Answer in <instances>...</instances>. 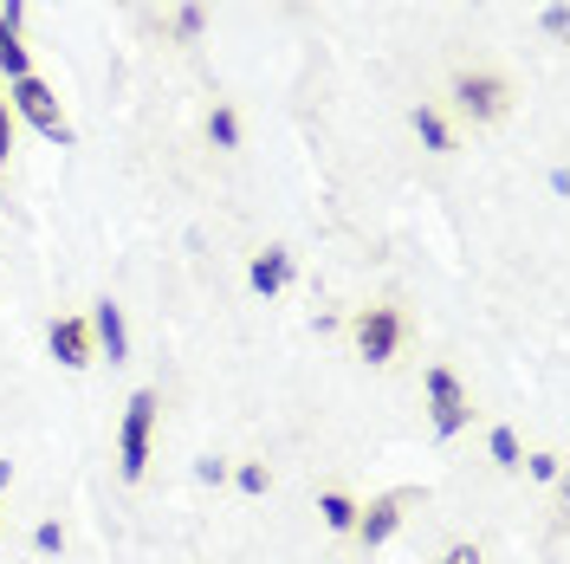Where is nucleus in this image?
<instances>
[{
  "label": "nucleus",
  "instance_id": "1",
  "mask_svg": "<svg viewBox=\"0 0 570 564\" xmlns=\"http://www.w3.org/2000/svg\"><path fill=\"white\" fill-rule=\"evenodd\" d=\"M149 428H156V389H137L130 402H124V428H117V467H124V480H142V467H149Z\"/></svg>",
  "mask_w": 570,
  "mask_h": 564
},
{
  "label": "nucleus",
  "instance_id": "2",
  "mask_svg": "<svg viewBox=\"0 0 570 564\" xmlns=\"http://www.w3.org/2000/svg\"><path fill=\"white\" fill-rule=\"evenodd\" d=\"M13 105H20V117H27L46 143H59V149L71 143V124H66V110H59V98H52V85H39L33 71L13 78Z\"/></svg>",
  "mask_w": 570,
  "mask_h": 564
},
{
  "label": "nucleus",
  "instance_id": "3",
  "mask_svg": "<svg viewBox=\"0 0 570 564\" xmlns=\"http://www.w3.org/2000/svg\"><path fill=\"white\" fill-rule=\"evenodd\" d=\"M428 402H434V435H441V441H448V435H461L466 416H473L454 370H428Z\"/></svg>",
  "mask_w": 570,
  "mask_h": 564
},
{
  "label": "nucleus",
  "instance_id": "4",
  "mask_svg": "<svg viewBox=\"0 0 570 564\" xmlns=\"http://www.w3.org/2000/svg\"><path fill=\"white\" fill-rule=\"evenodd\" d=\"M395 344H402V318H395L390 305H376V312L356 318V351L370 357V363H390Z\"/></svg>",
  "mask_w": 570,
  "mask_h": 564
},
{
  "label": "nucleus",
  "instance_id": "5",
  "mask_svg": "<svg viewBox=\"0 0 570 564\" xmlns=\"http://www.w3.org/2000/svg\"><path fill=\"white\" fill-rule=\"evenodd\" d=\"M454 98H461V110H466V117H480V124L505 117V85H499V78H487V71H466V78H454Z\"/></svg>",
  "mask_w": 570,
  "mask_h": 564
},
{
  "label": "nucleus",
  "instance_id": "6",
  "mask_svg": "<svg viewBox=\"0 0 570 564\" xmlns=\"http://www.w3.org/2000/svg\"><path fill=\"white\" fill-rule=\"evenodd\" d=\"M52 357H59L66 370H85V363H91V324L59 318V324H52Z\"/></svg>",
  "mask_w": 570,
  "mask_h": 564
},
{
  "label": "nucleus",
  "instance_id": "7",
  "mask_svg": "<svg viewBox=\"0 0 570 564\" xmlns=\"http://www.w3.org/2000/svg\"><path fill=\"white\" fill-rule=\"evenodd\" d=\"M402 526V494H390V499H376V506H370V513H356V538H363V545H383V538H390V532Z\"/></svg>",
  "mask_w": 570,
  "mask_h": 564
},
{
  "label": "nucleus",
  "instance_id": "8",
  "mask_svg": "<svg viewBox=\"0 0 570 564\" xmlns=\"http://www.w3.org/2000/svg\"><path fill=\"white\" fill-rule=\"evenodd\" d=\"M91 331H98V344H105V357L110 363H124V357H130V331H124V305H98V312H91Z\"/></svg>",
  "mask_w": 570,
  "mask_h": 564
},
{
  "label": "nucleus",
  "instance_id": "9",
  "mask_svg": "<svg viewBox=\"0 0 570 564\" xmlns=\"http://www.w3.org/2000/svg\"><path fill=\"white\" fill-rule=\"evenodd\" d=\"M253 292H259V299H273V292H285V280H292V253L285 247H266L259 253V260H253Z\"/></svg>",
  "mask_w": 570,
  "mask_h": 564
},
{
  "label": "nucleus",
  "instance_id": "10",
  "mask_svg": "<svg viewBox=\"0 0 570 564\" xmlns=\"http://www.w3.org/2000/svg\"><path fill=\"white\" fill-rule=\"evenodd\" d=\"M0 71H7V78H27V46H20V33H13L7 20H0Z\"/></svg>",
  "mask_w": 570,
  "mask_h": 564
},
{
  "label": "nucleus",
  "instance_id": "11",
  "mask_svg": "<svg viewBox=\"0 0 570 564\" xmlns=\"http://www.w3.org/2000/svg\"><path fill=\"white\" fill-rule=\"evenodd\" d=\"M318 513H324V526H331V532H351V526H356V506H351L344 494H324Z\"/></svg>",
  "mask_w": 570,
  "mask_h": 564
},
{
  "label": "nucleus",
  "instance_id": "12",
  "mask_svg": "<svg viewBox=\"0 0 570 564\" xmlns=\"http://www.w3.org/2000/svg\"><path fill=\"white\" fill-rule=\"evenodd\" d=\"M415 137H422L428 149H454V137H448V124H441L434 110H415Z\"/></svg>",
  "mask_w": 570,
  "mask_h": 564
},
{
  "label": "nucleus",
  "instance_id": "13",
  "mask_svg": "<svg viewBox=\"0 0 570 564\" xmlns=\"http://www.w3.org/2000/svg\"><path fill=\"white\" fill-rule=\"evenodd\" d=\"M208 137L220 143V149H234V143H240V117H234V110H214V117H208Z\"/></svg>",
  "mask_w": 570,
  "mask_h": 564
},
{
  "label": "nucleus",
  "instance_id": "14",
  "mask_svg": "<svg viewBox=\"0 0 570 564\" xmlns=\"http://www.w3.org/2000/svg\"><path fill=\"white\" fill-rule=\"evenodd\" d=\"M487 448H493L499 467H519V435H512V428H493V435H487Z\"/></svg>",
  "mask_w": 570,
  "mask_h": 564
},
{
  "label": "nucleus",
  "instance_id": "15",
  "mask_svg": "<svg viewBox=\"0 0 570 564\" xmlns=\"http://www.w3.org/2000/svg\"><path fill=\"white\" fill-rule=\"evenodd\" d=\"M202 27H208V13H202V0H188V7L176 13V33L181 39H202Z\"/></svg>",
  "mask_w": 570,
  "mask_h": 564
},
{
  "label": "nucleus",
  "instance_id": "16",
  "mask_svg": "<svg viewBox=\"0 0 570 564\" xmlns=\"http://www.w3.org/2000/svg\"><path fill=\"white\" fill-rule=\"evenodd\" d=\"M33 545H39V552H59V545H66V532H59V519H46V526L33 532Z\"/></svg>",
  "mask_w": 570,
  "mask_h": 564
},
{
  "label": "nucleus",
  "instance_id": "17",
  "mask_svg": "<svg viewBox=\"0 0 570 564\" xmlns=\"http://www.w3.org/2000/svg\"><path fill=\"white\" fill-rule=\"evenodd\" d=\"M234 480H240V494H266V467H240Z\"/></svg>",
  "mask_w": 570,
  "mask_h": 564
},
{
  "label": "nucleus",
  "instance_id": "18",
  "mask_svg": "<svg viewBox=\"0 0 570 564\" xmlns=\"http://www.w3.org/2000/svg\"><path fill=\"white\" fill-rule=\"evenodd\" d=\"M532 480H558V455H532Z\"/></svg>",
  "mask_w": 570,
  "mask_h": 564
},
{
  "label": "nucleus",
  "instance_id": "19",
  "mask_svg": "<svg viewBox=\"0 0 570 564\" xmlns=\"http://www.w3.org/2000/svg\"><path fill=\"white\" fill-rule=\"evenodd\" d=\"M7 149H13V124H7V98H0V169H7Z\"/></svg>",
  "mask_w": 570,
  "mask_h": 564
},
{
  "label": "nucleus",
  "instance_id": "20",
  "mask_svg": "<svg viewBox=\"0 0 570 564\" xmlns=\"http://www.w3.org/2000/svg\"><path fill=\"white\" fill-rule=\"evenodd\" d=\"M20 13H27V0H0V20H7L13 33H20Z\"/></svg>",
  "mask_w": 570,
  "mask_h": 564
},
{
  "label": "nucleus",
  "instance_id": "21",
  "mask_svg": "<svg viewBox=\"0 0 570 564\" xmlns=\"http://www.w3.org/2000/svg\"><path fill=\"white\" fill-rule=\"evenodd\" d=\"M441 564H480V552H473V545H454V552H448Z\"/></svg>",
  "mask_w": 570,
  "mask_h": 564
},
{
  "label": "nucleus",
  "instance_id": "22",
  "mask_svg": "<svg viewBox=\"0 0 570 564\" xmlns=\"http://www.w3.org/2000/svg\"><path fill=\"white\" fill-rule=\"evenodd\" d=\"M7 480H13V467H7V460H0V487H7Z\"/></svg>",
  "mask_w": 570,
  "mask_h": 564
}]
</instances>
